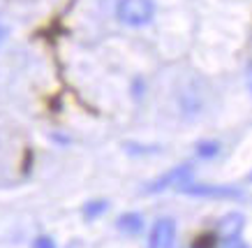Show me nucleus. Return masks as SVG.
Here are the masks:
<instances>
[{
    "label": "nucleus",
    "mask_w": 252,
    "mask_h": 248,
    "mask_svg": "<svg viewBox=\"0 0 252 248\" xmlns=\"http://www.w3.org/2000/svg\"><path fill=\"white\" fill-rule=\"evenodd\" d=\"M116 16L121 24L132 26V28L148 26L155 16V2L153 0H118Z\"/></svg>",
    "instance_id": "obj_1"
},
{
    "label": "nucleus",
    "mask_w": 252,
    "mask_h": 248,
    "mask_svg": "<svg viewBox=\"0 0 252 248\" xmlns=\"http://www.w3.org/2000/svg\"><path fill=\"white\" fill-rule=\"evenodd\" d=\"M190 174H192L190 165H181V167L162 174L160 178H155L153 183H148V193H162V190H167V188H183L185 183H188Z\"/></svg>",
    "instance_id": "obj_2"
},
{
    "label": "nucleus",
    "mask_w": 252,
    "mask_h": 248,
    "mask_svg": "<svg viewBox=\"0 0 252 248\" xmlns=\"http://www.w3.org/2000/svg\"><path fill=\"white\" fill-rule=\"evenodd\" d=\"M174 239H176V223L171 218H160L151 227L148 248H171Z\"/></svg>",
    "instance_id": "obj_3"
},
{
    "label": "nucleus",
    "mask_w": 252,
    "mask_h": 248,
    "mask_svg": "<svg viewBox=\"0 0 252 248\" xmlns=\"http://www.w3.org/2000/svg\"><path fill=\"white\" fill-rule=\"evenodd\" d=\"M178 190L185 195H194V197H220V200L241 197V190H236V188H231V186H194V183H185Z\"/></svg>",
    "instance_id": "obj_4"
},
{
    "label": "nucleus",
    "mask_w": 252,
    "mask_h": 248,
    "mask_svg": "<svg viewBox=\"0 0 252 248\" xmlns=\"http://www.w3.org/2000/svg\"><path fill=\"white\" fill-rule=\"evenodd\" d=\"M243 216L241 213H227V216L222 218L220 223H218V232L224 237V239H236L241 230H243Z\"/></svg>",
    "instance_id": "obj_5"
},
{
    "label": "nucleus",
    "mask_w": 252,
    "mask_h": 248,
    "mask_svg": "<svg viewBox=\"0 0 252 248\" xmlns=\"http://www.w3.org/2000/svg\"><path fill=\"white\" fill-rule=\"evenodd\" d=\"M141 227H144V218L139 216V213H134V211L123 213V216L118 218V230H121V232L137 234V232H141Z\"/></svg>",
    "instance_id": "obj_6"
},
{
    "label": "nucleus",
    "mask_w": 252,
    "mask_h": 248,
    "mask_svg": "<svg viewBox=\"0 0 252 248\" xmlns=\"http://www.w3.org/2000/svg\"><path fill=\"white\" fill-rule=\"evenodd\" d=\"M107 202L104 200H99V202H91V204H86L84 207V216L88 218V220H93V218H97L99 213H104L107 211Z\"/></svg>",
    "instance_id": "obj_7"
},
{
    "label": "nucleus",
    "mask_w": 252,
    "mask_h": 248,
    "mask_svg": "<svg viewBox=\"0 0 252 248\" xmlns=\"http://www.w3.org/2000/svg\"><path fill=\"white\" fill-rule=\"evenodd\" d=\"M218 151H220V144H215V142H201L197 146L199 158H215Z\"/></svg>",
    "instance_id": "obj_8"
},
{
    "label": "nucleus",
    "mask_w": 252,
    "mask_h": 248,
    "mask_svg": "<svg viewBox=\"0 0 252 248\" xmlns=\"http://www.w3.org/2000/svg\"><path fill=\"white\" fill-rule=\"evenodd\" d=\"M32 248H56V244L51 237H37L32 241Z\"/></svg>",
    "instance_id": "obj_9"
},
{
    "label": "nucleus",
    "mask_w": 252,
    "mask_h": 248,
    "mask_svg": "<svg viewBox=\"0 0 252 248\" xmlns=\"http://www.w3.org/2000/svg\"><path fill=\"white\" fill-rule=\"evenodd\" d=\"M222 248H248V244H245V241H241L236 237V239H224Z\"/></svg>",
    "instance_id": "obj_10"
},
{
    "label": "nucleus",
    "mask_w": 252,
    "mask_h": 248,
    "mask_svg": "<svg viewBox=\"0 0 252 248\" xmlns=\"http://www.w3.org/2000/svg\"><path fill=\"white\" fill-rule=\"evenodd\" d=\"M7 35H9L7 26H2V24H0V49H2V44L7 42Z\"/></svg>",
    "instance_id": "obj_11"
},
{
    "label": "nucleus",
    "mask_w": 252,
    "mask_h": 248,
    "mask_svg": "<svg viewBox=\"0 0 252 248\" xmlns=\"http://www.w3.org/2000/svg\"><path fill=\"white\" fill-rule=\"evenodd\" d=\"M250 91H252V77H250Z\"/></svg>",
    "instance_id": "obj_12"
}]
</instances>
